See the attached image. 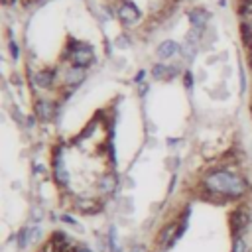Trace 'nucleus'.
I'll list each match as a JSON object with an SVG mask.
<instances>
[{
	"label": "nucleus",
	"instance_id": "f257e3e1",
	"mask_svg": "<svg viewBox=\"0 0 252 252\" xmlns=\"http://www.w3.org/2000/svg\"><path fill=\"white\" fill-rule=\"evenodd\" d=\"M205 187L215 193V195H224V197H240L246 191V183L228 171H215L205 179Z\"/></svg>",
	"mask_w": 252,
	"mask_h": 252
},
{
	"label": "nucleus",
	"instance_id": "f03ea898",
	"mask_svg": "<svg viewBox=\"0 0 252 252\" xmlns=\"http://www.w3.org/2000/svg\"><path fill=\"white\" fill-rule=\"evenodd\" d=\"M71 59H73V65H75V67L83 69V67H87V65L93 63L94 55H93V49H91L89 45H85V43H75V45H73V55H71Z\"/></svg>",
	"mask_w": 252,
	"mask_h": 252
},
{
	"label": "nucleus",
	"instance_id": "7ed1b4c3",
	"mask_svg": "<svg viewBox=\"0 0 252 252\" xmlns=\"http://www.w3.org/2000/svg\"><path fill=\"white\" fill-rule=\"evenodd\" d=\"M118 14H120L122 22H126V24H134V22H138V18H140L138 8H136L130 0L122 2V6H120V10H118Z\"/></svg>",
	"mask_w": 252,
	"mask_h": 252
},
{
	"label": "nucleus",
	"instance_id": "20e7f679",
	"mask_svg": "<svg viewBox=\"0 0 252 252\" xmlns=\"http://www.w3.org/2000/svg\"><path fill=\"white\" fill-rule=\"evenodd\" d=\"M230 224H232V230H234V232H240V230L248 224V215H246V211H244V209H238L236 213H232Z\"/></svg>",
	"mask_w": 252,
	"mask_h": 252
},
{
	"label": "nucleus",
	"instance_id": "39448f33",
	"mask_svg": "<svg viewBox=\"0 0 252 252\" xmlns=\"http://www.w3.org/2000/svg\"><path fill=\"white\" fill-rule=\"evenodd\" d=\"M175 240H177V228H175V224H167L159 234V242L163 246H171Z\"/></svg>",
	"mask_w": 252,
	"mask_h": 252
},
{
	"label": "nucleus",
	"instance_id": "423d86ee",
	"mask_svg": "<svg viewBox=\"0 0 252 252\" xmlns=\"http://www.w3.org/2000/svg\"><path fill=\"white\" fill-rule=\"evenodd\" d=\"M189 22L193 24V28H195L197 32H201V30L205 28V22H207L205 10H193V12H189Z\"/></svg>",
	"mask_w": 252,
	"mask_h": 252
},
{
	"label": "nucleus",
	"instance_id": "0eeeda50",
	"mask_svg": "<svg viewBox=\"0 0 252 252\" xmlns=\"http://www.w3.org/2000/svg\"><path fill=\"white\" fill-rule=\"evenodd\" d=\"M179 51V45L175 43V41H163L161 45H159V49H158V55L161 57V59H165V57H171L173 53H177Z\"/></svg>",
	"mask_w": 252,
	"mask_h": 252
},
{
	"label": "nucleus",
	"instance_id": "6e6552de",
	"mask_svg": "<svg viewBox=\"0 0 252 252\" xmlns=\"http://www.w3.org/2000/svg\"><path fill=\"white\" fill-rule=\"evenodd\" d=\"M152 73H154V77H156V79H167V77L175 75V73H177V69H175V67L171 69V67H165V65H161V63H159V65H156V67L152 69Z\"/></svg>",
	"mask_w": 252,
	"mask_h": 252
},
{
	"label": "nucleus",
	"instance_id": "1a4fd4ad",
	"mask_svg": "<svg viewBox=\"0 0 252 252\" xmlns=\"http://www.w3.org/2000/svg\"><path fill=\"white\" fill-rule=\"evenodd\" d=\"M35 110H37V114H39V118H41V120H49V118L53 116V106H51L49 102L39 100V102L35 104Z\"/></svg>",
	"mask_w": 252,
	"mask_h": 252
},
{
	"label": "nucleus",
	"instance_id": "9d476101",
	"mask_svg": "<svg viewBox=\"0 0 252 252\" xmlns=\"http://www.w3.org/2000/svg\"><path fill=\"white\" fill-rule=\"evenodd\" d=\"M33 81H35L39 87H47V85H51V81H53V73H51V71H41V73H37V75L33 77Z\"/></svg>",
	"mask_w": 252,
	"mask_h": 252
},
{
	"label": "nucleus",
	"instance_id": "9b49d317",
	"mask_svg": "<svg viewBox=\"0 0 252 252\" xmlns=\"http://www.w3.org/2000/svg\"><path fill=\"white\" fill-rule=\"evenodd\" d=\"M77 207H79V211H83V213H94V211L98 209V205H96L94 201H91V199H83V201H79Z\"/></svg>",
	"mask_w": 252,
	"mask_h": 252
},
{
	"label": "nucleus",
	"instance_id": "f8f14e48",
	"mask_svg": "<svg viewBox=\"0 0 252 252\" xmlns=\"http://www.w3.org/2000/svg\"><path fill=\"white\" fill-rule=\"evenodd\" d=\"M55 177H57V181H59V183H63V185H67V181H69V175H67L65 167L59 163V159L55 161Z\"/></svg>",
	"mask_w": 252,
	"mask_h": 252
},
{
	"label": "nucleus",
	"instance_id": "ddd939ff",
	"mask_svg": "<svg viewBox=\"0 0 252 252\" xmlns=\"http://www.w3.org/2000/svg\"><path fill=\"white\" fill-rule=\"evenodd\" d=\"M81 79H83V71H81L79 67H75V69L69 73V77H67V81H69L71 85H77V83H81Z\"/></svg>",
	"mask_w": 252,
	"mask_h": 252
},
{
	"label": "nucleus",
	"instance_id": "4468645a",
	"mask_svg": "<svg viewBox=\"0 0 252 252\" xmlns=\"http://www.w3.org/2000/svg\"><path fill=\"white\" fill-rule=\"evenodd\" d=\"M232 252H244V242L240 238L234 240V246H232Z\"/></svg>",
	"mask_w": 252,
	"mask_h": 252
},
{
	"label": "nucleus",
	"instance_id": "2eb2a0df",
	"mask_svg": "<svg viewBox=\"0 0 252 252\" xmlns=\"http://www.w3.org/2000/svg\"><path fill=\"white\" fill-rule=\"evenodd\" d=\"M185 85H187L189 89L193 87V77H191V73H187V75H185Z\"/></svg>",
	"mask_w": 252,
	"mask_h": 252
},
{
	"label": "nucleus",
	"instance_id": "dca6fc26",
	"mask_svg": "<svg viewBox=\"0 0 252 252\" xmlns=\"http://www.w3.org/2000/svg\"><path fill=\"white\" fill-rule=\"evenodd\" d=\"M10 51H12V55H14V57H18V45H16V43H12V45H10Z\"/></svg>",
	"mask_w": 252,
	"mask_h": 252
},
{
	"label": "nucleus",
	"instance_id": "f3484780",
	"mask_svg": "<svg viewBox=\"0 0 252 252\" xmlns=\"http://www.w3.org/2000/svg\"><path fill=\"white\" fill-rule=\"evenodd\" d=\"M77 252H91V250H87V248H83V246H81V248H77Z\"/></svg>",
	"mask_w": 252,
	"mask_h": 252
},
{
	"label": "nucleus",
	"instance_id": "a211bd4d",
	"mask_svg": "<svg viewBox=\"0 0 252 252\" xmlns=\"http://www.w3.org/2000/svg\"><path fill=\"white\" fill-rule=\"evenodd\" d=\"M134 252H144V248H140V246H136V248H134Z\"/></svg>",
	"mask_w": 252,
	"mask_h": 252
}]
</instances>
